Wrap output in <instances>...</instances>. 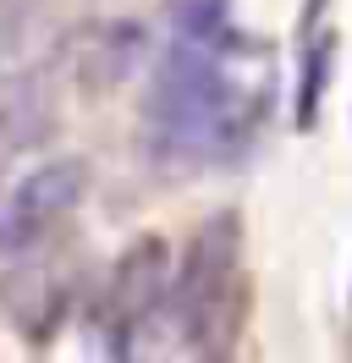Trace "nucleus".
Segmentation results:
<instances>
[{
  "mask_svg": "<svg viewBox=\"0 0 352 363\" xmlns=\"http://www.w3.org/2000/svg\"><path fill=\"white\" fill-rule=\"evenodd\" d=\"M61 50L50 0H0V89L39 77V67Z\"/></svg>",
  "mask_w": 352,
  "mask_h": 363,
  "instance_id": "5",
  "label": "nucleus"
},
{
  "mask_svg": "<svg viewBox=\"0 0 352 363\" xmlns=\"http://www.w3.org/2000/svg\"><path fill=\"white\" fill-rule=\"evenodd\" d=\"M165 292H171V253H165L160 237H143V242H132V248L116 259L110 286H105V297H99V325H105L116 341L132 336V330L160 308Z\"/></svg>",
  "mask_w": 352,
  "mask_h": 363,
  "instance_id": "4",
  "label": "nucleus"
},
{
  "mask_svg": "<svg viewBox=\"0 0 352 363\" xmlns=\"http://www.w3.org/2000/svg\"><path fill=\"white\" fill-rule=\"evenodd\" d=\"M264 94L237 77V28L231 0H171L165 50L149 83V143L154 155L198 165L237 155L259 127Z\"/></svg>",
  "mask_w": 352,
  "mask_h": 363,
  "instance_id": "1",
  "label": "nucleus"
},
{
  "mask_svg": "<svg viewBox=\"0 0 352 363\" xmlns=\"http://www.w3.org/2000/svg\"><path fill=\"white\" fill-rule=\"evenodd\" d=\"M138 55H143V33L132 23H99V28H88L83 50H77V67H83L88 89H105V83L127 77V67Z\"/></svg>",
  "mask_w": 352,
  "mask_h": 363,
  "instance_id": "7",
  "label": "nucleus"
},
{
  "mask_svg": "<svg viewBox=\"0 0 352 363\" xmlns=\"http://www.w3.org/2000/svg\"><path fill=\"white\" fill-rule=\"evenodd\" d=\"M176 330L193 363H231L242 330V226L237 215H209L187 242V259L171 281Z\"/></svg>",
  "mask_w": 352,
  "mask_h": 363,
  "instance_id": "2",
  "label": "nucleus"
},
{
  "mask_svg": "<svg viewBox=\"0 0 352 363\" xmlns=\"http://www.w3.org/2000/svg\"><path fill=\"white\" fill-rule=\"evenodd\" d=\"M83 187H88V165L72 155L22 171L0 193V253H22L33 242H44L72 209L83 204Z\"/></svg>",
  "mask_w": 352,
  "mask_h": 363,
  "instance_id": "3",
  "label": "nucleus"
},
{
  "mask_svg": "<svg viewBox=\"0 0 352 363\" xmlns=\"http://www.w3.org/2000/svg\"><path fill=\"white\" fill-rule=\"evenodd\" d=\"M55 133V99L39 77H22L0 89V160L22 155V149H39L44 138Z\"/></svg>",
  "mask_w": 352,
  "mask_h": 363,
  "instance_id": "6",
  "label": "nucleus"
}]
</instances>
